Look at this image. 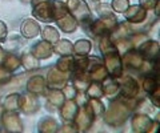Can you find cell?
<instances>
[{"instance_id":"6","label":"cell","mask_w":160,"mask_h":133,"mask_svg":"<svg viewBox=\"0 0 160 133\" xmlns=\"http://www.w3.org/2000/svg\"><path fill=\"white\" fill-rule=\"evenodd\" d=\"M75 111H76V104H75L73 101H68L62 109V116L66 120H71L75 116Z\"/></svg>"},{"instance_id":"7","label":"cell","mask_w":160,"mask_h":133,"mask_svg":"<svg viewBox=\"0 0 160 133\" xmlns=\"http://www.w3.org/2000/svg\"><path fill=\"white\" fill-rule=\"evenodd\" d=\"M43 37L46 40H49V41H56L59 39V35H58V31L52 27H46L43 31Z\"/></svg>"},{"instance_id":"13","label":"cell","mask_w":160,"mask_h":133,"mask_svg":"<svg viewBox=\"0 0 160 133\" xmlns=\"http://www.w3.org/2000/svg\"><path fill=\"white\" fill-rule=\"evenodd\" d=\"M88 95L91 96V97H100L103 95V89H102V85H99V84H92L91 87H89V92H88Z\"/></svg>"},{"instance_id":"11","label":"cell","mask_w":160,"mask_h":133,"mask_svg":"<svg viewBox=\"0 0 160 133\" xmlns=\"http://www.w3.org/2000/svg\"><path fill=\"white\" fill-rule=\"evenodd\" d=\"M58 65H59V69L62 72L68 71L69 68L73 65V60H72V57H63V59H60V61L58 63Z\"/></svg>"},{"instance_id":"4","label":"cell","mask_w":160,"mask_h":133,"mask_svg":"<svg viewBox=\"0 0 160 133\" xmlns=\"http://www.w3.org/2000/svg\"><path fill=\"white\" fill-rule=\"evenodd\" d=\"M51 47H49V44L47 43H39L36 47H35L33 49V55L35 57H38V59H46V57H49L51 56Z\"/></svg>"},{"instance_id":"14","label":"cell","mask_w":160,"mask_h":133,"mask_svg":"<svg viewBox=\"0 0 160 133\" xmlns=\"http://www.w3.org/2000/svg\"><path fill=\"white\" fill-rule=\"evenodd\" d=\"M6 36H7V28L3 21H0V43L6 41Z\"/></svg>"},{"instance_id":"9","label":"cell","mask_w":160,"mask_h":133,"mask_svg":"<svg viewBox=\"0 0 160 133\" xmlns=\"http://www.w3.org/2000/svg\"><path fill=\"white\" fill-rule=\"evenodd\" d=\"M89 49H91V44H89V41H87V40H80L76 43V45H75V51L78 53H80V55L88 53Z\"/></svg>"},{"instance_id":"12","label":"cell","mask_w":160,"mask_h":133,"mask_svg":"<svg viewBox=\"0 0 160 133\" xmlns=\"http://www.w3.org/2000/svg\"><path fill=\"white\" fill-rule=\"evenodd\" d=\"M112 7L115 8V11L118 12H124L128 8V0H113Z\"/></svg>"},{"instance_id":"2","label":"cell","mask_w":160,"mask_h":133,"mask_svg":"<svg viewBox=\"0 0 160 133\" xmlns=\"http://www.w3.org/2000/svg\"><path fill=\"white\" fill-rule=\"evenodd\" d=\"M39 31H40L39 26L32 20H27L22 27V32L26 37H35L39 33Z\"/></svg>"},{"instance_id":"3","label":"cell","mask_w":160,"mask_h":133,"mask_svg":"<svg viewBox=\"0 0 160 133\" xmlns=\"http://www.w3.org/2000/svg\"><path fill=\"white\" fill-rule=\"evenodd\" d=\"M127 19L128 20H133V21H142L143 19H146V9L140 8L138 6H133L129 8V12L127 13Z\"/></svg>"},{"instance_id":"8","label":"cell","mask_w":160,"mask_h":133,"mask_svg":"<svg viewBox=\"0 0 160 133\" xmlns=\"http://www.w3.org/2000/svg\"><path fill=\"white\" fill-rule=\"evenodd\" d=\"M71 51H72V44L67 40L59 41V44L56 45V52L62 53V55H67V53H69Z\"/></svg>"},{"instance_id":"15","label":"cell","mask_w":160,"mask_h":133,"mask_svg":"<svg viewBox=\"0 0 160 133\" xmlns=\"http://www.w3.org/2000/svg\"><path fill=\"white\" fill-rule=\"evenodd\" d=\"M144 6L143 7H146V8H151L153 7V4H155V0H140Z\"/></svg>"},{"instance_id":"10","label":"cell","mask_w":160,"mask_h":133,"mask_svg":"<svg viewBox=\"0 0 160 133\" xmlns=\"http://www.w3.org/2000/svg\"><path fill=\"white\" fill-rule=\"evenodd\" d=\"M23 65L26 67V69H33L35 67H38V65H39V61H38V59L32 57L31 55H24Z\"/></svg>"},{"instance_id":"1","label":"cell","mask_w":160,"mask_h":133,"mask_svg":"<svg viewBox=\"0 0 160 133\" xmlns=\"http://www.w3.org/2000/svg\"><path fill=\"white\" fill-rule=\"evenodd\" d=\"M58 26L63 29L64 32H72L76 29V23L72 17H69V15H64L63 17L58 19Z\"/></svg>"},{"instance_id":"5","label":"cell","mask_w":160,"mask_h":133,"mask_svg":"<svg viewBox=\"0 0 160 133\" xmlns=\"http://www.w3.org/2000/svg\"><path fill=\"white\" fill-rule=\"evenodd\" d=\"M122 88L124 91V95L128 96V97L138 93V84L131 77H127V78H124V81H122Z\"/></svg>"}]
</instances>
